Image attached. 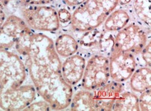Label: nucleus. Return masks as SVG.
<instances>
[{"mask_svg":"<svg viewBox=\"0 0 151 111\" xmlns=\"http://www.w3.org/2000/svg\"><path fill=\"white\" fill-rule=\"evenodd\" d=\"M24 58L28 74L37 93L49 103L52 110L68 108L74 91L61 75V59L35 63Z\"/></svg>","mask_w":151,"mask_h":111,"instance_id":"f257e3e1","label":"nucleus"},{"mask_svg":"<svg viewBox=\"0 0 151 111\" xmlns=\"http://www.w3.org/2000/svg\"><path fill=\"white\" fill-rule=\"evenodd\" d=\"M132 2V0H119L118 6L120 7H129Z\"/></svg>","mask_w":151,"mask_h":111,"instance_id":"a878e982","label":"nucleus"},{"mask_svg":"<svg viewBox=\"0 0 151 111\" xmlns=\"http://www.w3.org/2000/svg\"><path fill=\"white\" fill-rule=\"evenodd\" d=\"M64 7L67 8H73L75 10L77 7L83 4L86 0H61Z\"/></svg>","mask_w":151,"mask_h":111,"instance_id":"b1692460","label":"nucleus"},{"mask_svg":"<svg viewBox=\"0 0 151 111\" xmlns=\"http://www.w3.org/2000/svg\"><path fill=\"white\" fill-rule=\"evenodd\" d=\"M138 67L136 57L132 53L113 49L109 56L110 80L126 83Z\"/></svg>","mask_w":151,"mask_h":111,"instance_id":"6e6552de","label":"nucleus"},{"mask_svg":"<svg viewBox=\"0 0 151 111\" xmlns=\"http://www.w3.org/2000/svg\"><path fill=\"white\" fill-rule=\"evenodd\" d=\"M87 58L77 52L65 58L61 63V75L64 81L73 87L80 84L82 80Z\"/></svg>","mask_w":151,"mask_h":111,"instance_id":"f8f14e48","label":"nucleus"},{"mask_svg":"<svg viewBox=\"0 0 151 111\" xmlns=\"http://www.w3.org/2000/svg\"><path fill=\"white\" fill-rule=\"evenodd\" d=\"M131 91L140 94L151 89V68L138 66L129 79Z\"/></svg>","mask_w":151,"mask_h":111,"instance_id":"4468645a","label":"nucleus"},{"mask_svg":"<svg viewBox=\"0 0 151 111\" xmlns=\"http://www.w3.org/2000/svg\"><path fill=\"white\" fill-rule=\"evenodd\" d=\"M21 18L34 31L54 33L61 28L57 10L51 5L20 7Z\"/></svg>","mask_w":151,"mask_h":111,"instance_id":"20e7f679","label":"nucleus"},{"mask_svg":"<svg viewBox=\"0 0 151 111\" xmlns=\"http://www.w3.org/2000/svg\"><path fill=\"white\" fill-rule=\"evenodd\" d=\"M55 0H15L20 7L37 5H51Z\"/></svg>","mask_w":151,"mask_h":111,"instance_id":"412c9836","label":"nucleus"},{"mask_svg":"<svg viewBox=\"0 0 151 111\" xmlns=\"http://www.w3.org/2000/svg\"><path fill=\"white\" fill-rule=\"evenodd\" d=\"M55 52L61 58H67L78 52L79 44L75 36L69 33H62L54 40Z\"/></svg>","mask_w":151,"mask_h":111,"instance_id":"2eb2a0df","label":"nucleus"},{"mask_svg":"<svg viewBox=\"0 0 151 111\" xmlns=\"http://www.w3.org/2000/svg\"><path fill=\"white\" fill-rule=\"evenodd\" d=\"M151 0H132L130 6L134 21L150 29Z\"/></svg>","mask_w":151,"mask_h":111,"instance_id":"dca6fc26","label":"nucleus"},{"mask_svg":"<svg viewBox=\"0 0 151 111\" xmlns=\"http://www.w3.org/2000/svg\"><path fill=\"white\" fill-rule=\"evenodd\" d=\"M112 110H139L137 94L125 89L115 100Z\"/></svg>","mask_w":151,"mask_h":111,"instance_id":"a211bd4d","label":"nucleus"},{"mask_svg":"<svg viewBox=\"0 0 151 111\" xmlns=\"http://www.w3.org/2000/svg\"><path fill=\"white\" fill-rule=\"evenodd\" d=\"M150 39V29L135 21L115 33L114 48L137 57Z\"/></svg>","mask_w":151,"mask_h":111,"instance_id":"39448f33","label":"nucleus"},{"mask_svg":"<svg viewBox=\"0 0 151 111\" xmlns=\"http://www.w3.org/2000/svg\"><path fill=\"white\" fill-rule=\"evenodd\" d=\"M78 52L88 58L93 55L109 57L115 44V33L105 31L101 26L81 33L79 39Z\"/></svg>","mask_w":151,"mask_h":111,"instance_id":"423d86ee","label":"nucleus"},{"mask_svg":"<svg viewBox=\"0 0 151 111\" xmlns=\"http://www.w3.org/2000/svg\"><path fill=\"white\" fill-rule=\"evenodd\" d=\"M125 89L124 83L110 80L104 85L92 91L95 110H112L115 100Z\"/></svg>","mask_w":151,"mask_h":111,"instance_id":"9b49d317","label":"nucleus"},{"mask_svg":"<svg viewBox=\"0 0 151 111\" xmlns=\"http://www.w3.org/2000/svg\"><path fill=\"white\" fill-rule=\"evenodd\" d=\"M29 26L21 17L15 15L7 16L0 28V49H11L22 32Z\"/></svg>","mask_w":151,"mask_h":111,"instance_id":"9d476101","label":"nucleus"},{"mask_svg":"<svg viewBox=\"0 0 151 111\" xmlns=\"http://www.w3.org/2000/svg\"><path fill=\"white\" fill-rule=\"evenodd\" d=\"M52 108L45 100L32 102L24 110H51Z\"/></svg>","mask_w":151,"mask_h":111,"instance_id":"5701e85b","label":"nucleus"},{"mask_svg":"<svg viewBox=\"0 0 151 111\" xmlns=\"http://www.w3.org/2000/svg\"><path fill=\"white\" fill-rule=\"evenodd\" d=\"M136 58H140L141 60V65L140 66H147L150 67L151 66V41L150 39L147 41L146 45L141 51L139 54ZM139 60L137 61V63Z\"/></svg>","mask_w":151,"mask_h":111,"instance_id":"6ab92c4d","label":"nucleus"},{"mask_svg":"<svg viewBox=\"0 0 151 111\" xmlns=\"http://www.w3.org/2000/svg\"><path fill=\"white\" fill-rule=\"evenodd\" d=\"M27 73L21 56L10 49H0V92L24 85Z\"/></svg>","mask_w":151,"mask_h":111,"instance_id":"7ed1b4c3","label":"nucleus"},{"mask_svg":"<svg viewBox=\"0 0 151 111\" xmlns=\"http://www.w3.org/2000/svg\"><path fill=\"white\" fill-rule=\"evenodd\" d=\"M118 3L119 0H86L72 12L71 31L82 33L99 27Z\"/></svg>","mask_w":151,"mask_h":111,"instance_id":"f03ea898","label":"nucleus"},{"mask_svg":"<svg viewBox=\"0 0 151 111\" xmlns=\"http://www.w3.org/2000/svg\"><path fill=\"white\" fill-rule=\"evenodd\" d=\"M132 21H134V18L130 7H117L107 17L101 27L105 31L115 33L124 28Z\"/></svg>","mask_w":151,"mask_h":111,"instance_id":"ddd939ff","label":"nucleus"},{"mask_svg":"<svg viewBox=\"0 0 151 111\" xmlns=\"http://www.w3.org/2000/svg\"><path fill=\"white\" fill-rule=\"evenodd\" d=\"M11 0H0V9L4 10Z\"/></svg>","mask_w":151,"mask_h":111,"instance_id":"bb28decb","label":"nucleus"},{"mask_svg":"<svg viewBox=\"0 0 151 111\" xmlns=\"http://www.w3.org/2000/svg\"><path fill=\"white\" fill-rule=\"evenodd\" d=\"M57 12H58V20H59L61 26V25H69L72 20V12L69 11V9L66 7H60L57 10Z\"/></svg>","mask_w":151,"mask_h":111,"instance_id":"4be33fe9","label":"nucleus"},{"mask_svg":"<svg viewBox=\"0 0 151 111\" xmlns=\"http://www.w3.org/2000/svg\"><path fill=\"white\" fill-rule=\"evenodd\" d=\"M6 18H7L6 13L4 12V11L2 10V9H0V28L1 27V26H2L3 23H4Z\"/></svg>","mask_w":151,"mask_h":111,"instance_id":"393cba45","label":"nucleus"},{"mask_svg":"<svg viewBox=\"0 0 151 111\" xmlns=\"http://www.w3.org/2000/svg\"><path fill=\"white\" fill-rule=\"evenodd\" d=\"M139 110H151V89L139 94L138 96Z\"/></svg>","mask_w":151,"mask_h":111,"instance_id":"aec40b11","label":"nucleus"},{"mask_svg":"<svg viewBox=\"0 0 151 111\" xmlns=\"http://www.w3.org/2000/svg\"><path fill=\"white\" fill-rule=\"evenodd\" d=\"M110 80L109 57L101 55L88 57L80 83L81 88L93 91L104 85Z\"/></svg>","mask_w":151,"mask_h":111,"instance_id":"0eeeda50","label":"nucleus"},{"mask_svg":"<svg viewBox=\"0 0 151 111\" xmlns=\"http://www.w3.org/2000/svg\"><path fill=\"white\" fill-rule=\"evenodd\" d=\"M36 95L33 84L22 85L13 90L0 92V108L4 110H24L35 101Z\"/></svg>","mask_w":151,"mask_h":111,"instance_id":"1a4fd4ad","label":"nucleus"},{"mask_svg":"<svg viewBox=\"0 0 151 111\" xmlns=\"http://www.w3.org/2000/svg\"><path fill=\"white\" fill-rule=\"evenodd\" d=\"M71 110H95L93 92L81 88L74 92L69 106Z\"/></svg>","mask_w":151,"mask_h":111,"instance_id":"f3484780","label":"nucleus"}]
</instances>
